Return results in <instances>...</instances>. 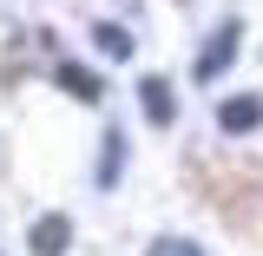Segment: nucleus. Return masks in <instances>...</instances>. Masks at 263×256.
I'll use <instances>...</instances> for the list:
<instances>
[{
  "label": "nucleus",
  "instance_id": "1",
  "mask_svg": "<svg viewBox=\"0 0 263 256\" xmlns=\"http://www.w3.org/2000/svg\"><path fill=\"white\" fill-rule=\"evenodd\" d=\"M237 40H243V27H237V20H224V27L204 40V53H197V79H217V72L230 66V53H237Z\"/></svg>",
  "mask_w": 263,
  "mask_h": 256
},
{
  "label": "nucleus",
  "instance_id": "2",
  "mask_svg": "<svg viewBox=\"0 0 263 256\" xmlns=\"http://www.w3.org/2000/svg\"><path fill=\"white\" fill-rule=\"evenodd\" d=\"M217 125H224L230 138L257 131V125H263V99H257V92H243V99H224V105H217Z\"/></svg>",
  "mask_w": 263,
  "mask_h": 256
},
{
  "label": "nucleus",
  "instance_id": "3",
  "mask_svg": "<svg viewBox=\"0 0 263 256\" xmlns=\"http://www.w3.org/2000/svg\"><path fill=\"white\" fill-rule=\"evenodd\" d=\"M66 243H72V224L66 217H40L33 224V256H66Z\"/></svg>",
  "mask_w": 263,
  "mask_h": 256
},
{
  "label": "nucleus",
  "instance_id": "4",
  "mask_svg": "<svg viewBox=\"0 0 263 256\" xmlns=\"http://www.w3.org/2000/svg\"><path fill=\"white\" fill-rule=\"evenodd\" d=\"M138 99H145L152 125H171V86H164V79H138Z\"/></svg>",
  "mask_w": 263,
  "mask_h": 256
},
{
  "label": "nucleus",
  "instance_id": "5",
  "mask_svg": "<svg viewBox=\"0 0 263 256\" xmlns=\"http://www.w3.org/2000/svg\"><path fill=\"white\" fill-rule=\"evenodd\" d=\"M60 86H66V92H79L86 105L99 99V79H92V72H79V66H60Z\"/></svg>",
  "mask_w": 263,
  "mask_h": 256
},
{
  "label": "nucleus",
  "instance_id": "6",
  "mask_svg": "<svg viewBox=\"0 0 263 256\" xmlns=\"http://www.w3.org/2000/svg\"><path fill=\"white\" fill-rule=\"evenodd\" d=\"M92 40H99V53H112V60H132V33H125V27H99Z\"/></svg>",
  "mask_w": 263,
  "mask_h": 256
}]
</instances>
